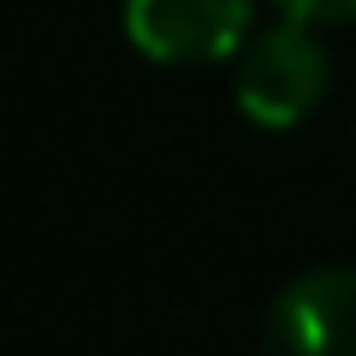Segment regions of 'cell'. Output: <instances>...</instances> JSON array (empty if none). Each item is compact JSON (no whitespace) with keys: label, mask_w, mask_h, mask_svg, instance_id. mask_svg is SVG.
<instances>
[{"label":"cell","mask_w":356,"mask_h":356,"mask_svg":"<svg viewBox=\"0 0 356 356\" xmlns=\"http://www.w3.org/2000/svg\"><path fill=\"white\" fill-rule=\"evenodd\" d=\"M327 83H332V65H327L315 24L285 18L238 54V107L250 125H267V131L303 125L321 107Z\"/></svg>","instance_id":"1"},{"label":"cell","mask_w":356,"mask_h":356,"mask_svg":"<svg viewBox=\"0 0 356 356\" xmlns=\"http://www.w3.org/2000/svg\"><path fill=\"white\" fill-rule=\"evenodd\" d=\"M255 0H125V36L154 65H214L250 48Z\"/></svg>","instance_id":"2"},{"label":"cell","mask_w":356,"mask_h":356,"mask_svg":"<svg viewBox=\"0 0 356 356\" xmlns=\"http://www.w3.org/2000/svg\"><path fill=\"white\" fill-rule=\"evenodd\" d=\"M261 356H356V267H309L273 297Z\"/></svg>","instance_id":"3"},{"label":"cell","mask_w":356,"mask_h":356,"mask_svg":"<svg viewBox=\"0 0 356 356\" xmlns=\"http://www.w3.org/2000/svg\"><path fill=\"white\" fill-rule=\"evenodd\" d=\"M291 24H350L356 18V0H273Z\"/></svg>","instance_id":"4"}]
</instances>
